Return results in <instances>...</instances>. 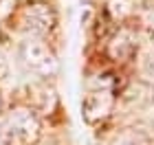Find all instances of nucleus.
<instances>
[{
    "label": "nucleus",
    "instance_id": "2",
    "mask_svg": "<svg viewBox=\"0 0 154 145\" xmlns=\"http://www.w3.org/2000/svg\"><path fill=\"white\" fill-rule=\"evenodd\" d=\"M20 57H22L24 66L40 77H53L57 73V57L42 40H26L20 48Z\"/></svg>",
    "mask_w": 154,
    "mask_h": 145
},
{
    "label": "nucleus",
    "instance_id": "3",
    "mask_svg": "<svg viewBox=\"0 0 154 145\" xmlns=\"http://www.w3.org/2000/svg\"><path fill=\"white\" fill-rule=\"evenodd\" d=\"M22 24L33 35H44L55 26V11L46 2H31L22 11Z\"/></svg>",
    "mask_w": 154,
    "mask_h": 145
},
{
    "label": "nucleus",
    "instance_id": "1",
    "mask_svg": "<svg viewBox=\"0 0 154 145\" xmlns=\"http://www.w3.org/2000/svg\"><path fill=\"white\" fill-rule=\"evenodd\" d=\"M2 125L7 130L9 143H16V145H31L40 136V119H38L35 110H31L26 106L13 108L7 114Z\"/></svg>",
    "mask_w": 154,
    "mask_h": 145
},
{
    "label": "nucleus",
    "instance_id": "7",
    "mask_svg": "<svg viewBox=\"0 0 154 145\" xmlns=\"http://www.w3.org/2000/svg\"><path fill=\"white\" fill-rule=\"evenodd\" d=\"M108 11L115 16V20H123L128 13L132 11L128 5H125V0H110V5H108Z\"/></svg>",
    "mask_w": 154,
    "mask_h": 145
},
{
    "label": "nucleus",
    "instance_id": "4",
    "mask_svg": "<svg viewBox=\"0 0 154 145\" xmlns=\"http://www.w3.org/2000/svg\"><path fill=\"white\" fill-rule=\"evenodd\" d=\"M112 106H115L112 84H110V79L106 77V84H99L97 90H93L86 97V101H84V116H86V121L95 123L97 119L108 116Z\"/></svg>",
    "mask_w": 154,
    "mask_h": 145
},
{
    "label": "nucleus",
    "instance_id": "5",
    "mask_svg": "<svg viewBox=\"0 0 154 145\" xmlns=\"http://www.w3.org/2000/svg\"><path fill=\"white\" fill-rule=\"evenodd\" d=\"M132 53H134V40H132V35L128 31H119L108 44V55L115 62H125V59H130Z\"/></svg>",
    "mask_w": 154,
    "mask_h": 145
},
{
    "label": "nucleus",
    "instance_id": "6",
    "mask_svg": "<svg viewBox=\"0 0 154 145\" xmlns=\"http://www.w3.org/2000/svg\"><path fill=\"white\" fill-rule=\"evenodd\" d=\"M106 145H154L152 136L145 130H137V128H125L123 132H119L112 136Z\"/></svg>",
    "mask_w": 154,
    "mask_h": 145
},
{
    "label": "nucleus",
    "instance_id": "10",
    "mask_svg": "<svg viewBox=\"0 0 154 145\" xmlns=\"http://www.w3.org/2000/svg\"><path fill=\"white\" fill-rule=\"evenodd\" d=\"M0 108H2V101H0Z\"/></svg>",
    "mask_w": 154,
    "mask_h": 145
},
{
    "label": "nucleus",
    "instance_id": "9",
    "mask_svg": "<svg viewBox=\"0 0 154 145\" xmlns=\"http://www.w3.org/2000/svg\"><path fill=\"white\" fill-rule=\"evenodd\" d=\"M0 145H9V136H7V130L2 123H0Z\"/></svg>",
    "mask_w": 154,
    "mask_h": 145
},
{
    "label": "nucleus",
    "instance_id": "8",
    "mask_svg": "<svg viewBox=\"0 0 154 145\" xmlns=\"http://www.w3.org/2000/svg\"><path fill=\"white\" fill-rule=\"evenodd\" d=\"M9 75V62H7V55L0 51V79H5Z\"/></svg>",
    "mask_w": 154,
    "mask_h": 145
}]
</instances>
